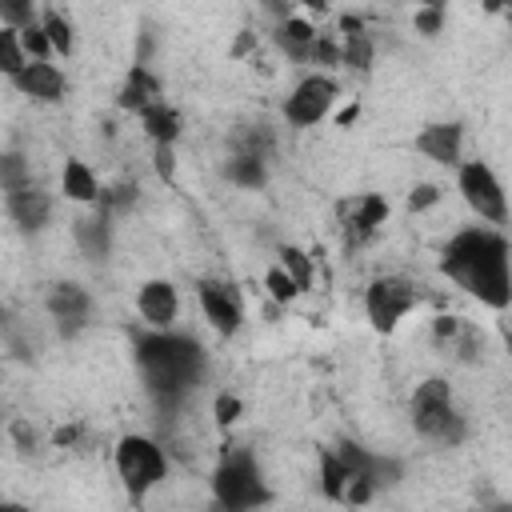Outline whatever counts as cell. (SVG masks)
<instances>
[{
    "label": "cell",
    "instance_id": "6da1fadb",
    "mask_svg": "<svg viewBox=\"0 0 512 512\" xmlns=\"http://www.w3.org/2000/svg\"><path fill=\"white\" fill-rule=\"evenodd\" d=\"M440 272L480 304L504 312L512 304V252L492 228H464L440 252Z\"/></svg>",
    "mask_w": 512,
    "mask_h": 512
},
{
    "label": "cell",
    "instance_id": "7a4b0ae2",
    "mask_svg": "<svg viewBox=\"0 0 512 512\" xmlns=\"http://www.w3.org/2000/svg\"><path fill=\"white\" fill-rule=\"evenodd\" d=\"M136 364L140 376L160 408H176L200 380H204V348L192 336L152 328L148 336H136Z\"/></svg>",
    "mask_w": 512,
    "mask_h": 512
},
{
    "label": "cell",
    "instance_id": "3957f363",
    "mask_svg": "<svg viewBox=\"0 0 512 512\" xmlns=\"http://www.w3.org/2000/svg\"><path fill=\"white\" fill-rule=\"evenodd\" d=\"M412 428H416L424 440L448 444V448H456V444L464 440L468 428H464V416L452 408V388H448V380L432 376V380L416 384V392H412Z\"/></svg>",
    "mask_w": 512,
    "mask_h": 512
},
{
    "label": "cell",
    "instance_id": "277c9868",
    "mask_svg": "<svg viewBox=\"0 0 512 512\" xmlns=\"http://www.w3.org/2000/svg\"><path fill=\"white\" fill-rule=\"evenodd\" d=\"M116 476H120V484H124V492L140 504L164 476H168V456H164V448L156 444V440H148V436H124L120 444H116Z\"/></svg>",
    "mask_w": 512,
    "mask_h": 512
},
{
    "label": "cell",
    "instance_id": "5b68a950",
    "mask_svg": "<svg viewBox=\"0 0 512 512\" xmlns=\"http://www.w3.org/2000/svg\"><path fill=\"white\" fill-rule=\"evenodd\" d=\"M212 496L228 512H244V508H256V504L272 500L268 488H264L260 464L248 452H236V456L220 460V468L212 472Z\"/></svg>",
    "mask_w": 512,
    "mask_h": 512
},
{
    "label": "cell",
    "instance_id": "8992f818",
    "mask_svg": "<svg viewBox=\"0 0 512 512\" xmlns=\"http://www.w3.org/2000/svg\"><path fill=\"white\" fill-rule=\"evenodd\" d=\"M456 184H460L464 204H468L480 220H492V224H504V220H508V196H504L496 172H492L484 160H468V164H460Z\"/></svg>",
    "mask_w": 512,
    "mask_h": 512
},
{
    "label": "cell",
    "instance_id": "52a82bcc",
    "mask_svg": "<svg viewBox=\"0 0 512 512\" xmlns=\"http://www.w3.org/2000/svg\"><path fill=\"white\" fill-rule=\"evenodd\" d=\"M412 308H416V288L400 276H380L364 292V312H368L376 332H392Z\"/></svg>",
    "mask_w": 512,
    "mask_h": 512
},
{
    "label": "cell",
    "instance_id": "ba28073f",
    "mask_svg": "<svg viewBox=\"0 0 512 512\" xmlns=\"http://www.w3.org/2000/svg\"><path fill=\"white\" fill-rule=\"evenodd\" d=\"M332 100H336V80L316 72V76H304V80L292 88V96L284 100V116H288V124L308 128V124H320V120L328 116Z\"/></svg>",
    "mask_w": 512,
    "mask_h": 512
},
{
    "label": "cell",
    "instance_id": "9c48e42d",
    "mask_svg": "<svg viewBox=\"0 0 512 512\" xmlns=\"http://www.w3.org/2000/svg\"><path fill=\"white\" fill-rule=\"evenodd\" d=\"M196 296H200V308H204L208 324H212L220 336L240 332L244 312H240V300H236V292H232L228 284H220V280H200Z\"/></svg>",
    "mask_w": 512,
    "mask_h": 512
},
{
    "label": "cell",
    "instance_id": "30bf717a",
    "mask_svg": "<svg viewBox=\"0 0 512 512\" xmlns=\"http://www.w3.org/2000/svg\"><path fill=\"white\" fill-rule=\"evenodd\" d=\"M48 316L56 320V328L64 332V336H72V332H80L84 324H88V316H92V296L80 288V284H56L52 292H48Z\"/></svg>",
    "mask_w": 512,
    "mask_h": 512
},
{
    "label": "cell",
    "instance_id": "8fae6325",
    "mask_svg": "<svg viewBox=\"0 0 512 512\" xmlns=\"http://www.w3.org/2000/svg\"><path fill=\"white\" fill-rule=\"evenodd\" d=\"M460 144H464V128L456 120H436V124L420 128V136H416V152L428 156L432 164H448V168H460Z\"/></svg>",
    "mask_w": 512,
    "mask_h": 512
},
{
    "label": "cell",
    "instance_id": "7c38bea8",
    "mask_svg": "<svg viewBox=\"0 0 512 512\" xmlns=\"http://www.w3.org/2000/svg\"><path fill=\"white\" fill-rule=\"evenodd\" d=\"M340 212H344L348 244H360V240H368V236L388 220V200L376 196V192H364V196H356V200H344Z\"/></svg>",
    "mask_w": 512,
    "mask_h": 512
},
{
    "label": "cell",
    "instance_id": "4fadbf2b",
    "mask_svg": "<svg viewBox=\"0 0 512 512\" xmlns=\"http://www.w3.org/2000/svg\"><path fill=\"white\" fill-rule=\"evenodd\" d=\"M24 96H32V100H40V104H56L60 96H64V72L56 68V64H48V60H28L24 64V72L12 80Z\"/></svg>",
    "mask_w": 512,
    "mask_h": 512
},
{
    "label": "cell",
    "instance_id": "5bb4252c",
    "mask_svg": "<svg viewBox=\"0 0 512 512\" xmlns=\"http://www.w3.org/2000/svg\"><path fill=\"white\" fill-rule=\"evenodd\" d=\"M4 200H8V216H12L24 232H40V228L48 224V216H52V200H48V192L36 188V184H24V188H16V192H4Z\"/></svg>",
    "mask_w": 512,
    "mask_h": 512
},
{
    "label": "cell",
    "instance_id": "9a60e30c",
    "mask_svg": "<svg viewBox=\"0 0 512 512\" xmlns=\"http://www.w3.org/2000/svg\"><path fill=\"white\" fill-rule=\"evenodd\" d=\"M136 308L152 328H172V320L180 312V296H176V288L168 280H148L140 288V296H136Z\"/></svg>",
    "mask_w": 512,
    "mask_h": 512
},
{
    "label": "cell",
    "instance_id": "2e32d148",
    "mask_svg": "<svg viewBox=\"0 0 512 512\" xmlns=\"http://www.w3.org/2000/svg\"><path fill=\"white\" fill-rule=\"evenodd\" d=\"M164 96V84H160V76H152V68L148 64H132L128 68V80H124V88H120V96H116V104L120 108H132V112H144L152 100H160Z\"/></svg>",
    "mask_w": 512,
    "mask_h": 512
},
{
    "label": "cell",
    "instance_id": "e0dca14e",
    "mask_svg": "<svg viewBox=\"0 0 512 512\" xmlns=\"http://www.w3.org/2000/svg\"><path fill=\"white\" fill-rule=\"evenodd\" d=\"M112 216L108 212H92V216H80L76 220V244L84 248V256H92V260H104L108 256V244H112V224H108Z\"/></svg>",
    "mask_w": 512,
    "mask_h": 512
},
{
    "label": "cell",
    "instance_id": "ac0fdd59",
    "mask_svg": "<svg viewBox=\"0 0 512 512\" xmlns=\"http://www.w3.org/2000/svg\"><path fill=\"white\" fill-rule=\"evenodd\" d=\"M276 44H280V52H288L292 60H308V52H312V44H316V28L308 24V20H300V16H288V20H280L276 24Z\"/></svg>",
    "mask_w": 512,
    "mask_h": 512
},
{
    "label": "cell",
    "instance_id": "d6986e66",
    "mask_svg": "<svg viewBox=\"0 0 512 512\" xmlns=\"http://www.w3.org/2000/svg\"><path fill=\"white\" fill-rule=\"evenodd\" d=\"M140 124H144V132H148L152 144H176V136H180V116H176V108H168L164 100H152V104L140 112Z\"/></svg>",
    "mask_w": 512,
    "mask_h": 512
},
{
    "label": "cell",
    "instance_id": "ffe728a7",
    "mask_svg": "<svg viewBox=\"0 0 512 512\" xmlns=\"http://www.w3.org/2000/svg\"><path fill=\"white\" fill-rule=\"evenodd\" d=\"M60 188H64V196L76 200V204H96V196H100L96 172H92L84 160H68V164H64V172H60Z\"/></svg>",
    "mask_w": 512,
    "mask_h": 512
},
{
    "label": "cell",
    "instance_id": "44dd1931",
    "mask_svg": "<svg viewBox=\"0 0 512 512\" xmlns=\"http://www.w3.org/2000/svg\"><path fill=\"white\" fill-rule=\"evenodd\" d=\"M224 176L240 188H264L268 184V168H264V156L256 152H236L228 164H224Z\"/></svg>",
    "mask_w": 512,
    "mask_h": 512
},
{
    "label": "cell",
    "instance_id": "7402d4cb",
    "mask_svg": "<svg viewBox=\"0 0 512 512\" xmlns=\"http://www.w3.org/2000/svg\"><path fill=\"white\" fill-rule=\"evenodd\" d=\"M348 480H352V468L340 460L336 448H324V452H320V488H324V496H328V500H344Z\"/></svg>",
    "mask_w": 512,
    "mask_h": 512
},
{
    "label": "cell",
    "instance_id": "603a6c76",
    "mask_svg": "<svg viewBox=\"0 0 512 512\" xmlns=\"http://www.w3.org/2000/svg\"><path fill=\"white\" fill-rule=\"evenodd\" d=\"M32 56L24 52V40H20V28H8L4 24V32H0V68H4V76L8 80H16L20 72H24V64H28Z\"/></svg>",
    "mask_w": 512,
    "mask_h": 512
},
{
    "label": "cell",
    "instance_id": "cb8c5ba5",
    "mask_svg": "<svg viewBox=\"0 0 512 512\" xmlns=\"http://www.w3.org/2000/svg\"><path fill=\"white\" fill-rule=\"evenodd\" d=\"M344 64L356 68L360 76L372 72V36L368 32H356V36H344Z\"/></svg>",
    "mask_w": 512,
    "mask_h": 512
},
{
    "label": "cell",
    "instance_id": "d4e9b609",
    "mask_svg": "<svg viewBox=\"0 0 512 512\" xmlns=\"http://www.w3.org/2000/svg\"><path fill=\"white\" fill-rule=\"evenodd\" d=\"M280 264L288 268V276L308 292L312 288V260H308V252L304 248H292V244H284L280 248Z\"/></svg>",
    "mask_w": 512,
    "mask_h": 512
},
{
    "label": "cell",
    "instance_id": "484cf974",
    "mask_svg": "<svg viewBox=\"0 0 512 512\" xmlns=\"http://www.w3.org/2000/svg\"><path fill=\"white\" fill-rule=\"evenodd\" d=\"M264 288H268V296H272V300H280V304H292V300L304 292V288H300V284L288 276V268H284V264H280V268H268Z\"/></svg>",
    "mask_w": 512,
    "mask_h": 512
},
{
    "label": "cell",
    "instance_id": "4316f807",
    "mask_svg": "<svg viewBox=\"0 0 512 512\" xmlns=\"http://www.w3.org/2000/svg\"><path fill=\"white\" fill-rule=\"evenodd\" d=\"M0 184H4V192H16V188L32 184V172H28V164H24L20 152H8V156L0 160Z\"/></svg>",
    "mask_w": 512,
    "mask_h": 512
},
{
    "label": "cell",
    "instance_id": "83f0119b",
    "mask_svg": "<svg viewBox=\"0 0 512 512\" xmlns=\"http://www.w3.org/2000/svg\"><path fill=\"white\" fill-rule=\"evenodd\" d=\"M44 32H48V40H52V48H56V56H68L72 52V24L60 16V12H44Z\"/></svg>",
    "mask_w": 512,
    "mask_h": 512
},
{
    "label": "cell",
    "instance_id": "f1b7e54d",
    "mask_svg": "<svg viewBox=\"0 0 512 512\" xmlns=\"http://www.w3.org/2000/svg\"><path fill=\"white\" fill-rule=\"evenodd\" d=\"M0 20L8 28H32L36 24V4L32 0H0Z\"/></svg>",
    "mask_w": 512,
    "mask_h": 512
},
{
    "label": "cell",
    "instance_id": "f546056e",
    "mask_svg": "<svg viewBox=\"0 0 512 512\" xmlns=\"http://www.w3.org/2000/svg\"><path fill=\"white\" fill-rule=\"evenodd\" d=\"M20 40H24V52L32 56V60H48L56 48H52V40H48V32H44V24H32V28H20Z\"/></svg>",
    "mask_w": 512,
    "mask_h": 512
},
{
    "label": "cell",
    "instance_id": "4dcf8cb0",
    "mask_svg": "<svg viewBox=\"0 0 512 512\" xmlns=\"http://www.w3.org/2000/svg\"><path fill=\"white\" fill-rule=\"evenodd\" d=\"M308 60H312V64H324V68H332V64H344V48H340L332 36H316V44H312Z\"/></svg>",
    "mask_w": 512,
    "mask_h": 512
},
{
    "label": "cell",
    "instance_id": "1f68e13d",
    "mask_svg": "<svg viewBox=\"0 0 512 512\" xmlns=\"http://www.w3.org/2000/svg\"><path fill=\"white\" fill-rule=\"evenodd\" d=\"M240 412H244V404H240L232 392H220V396H216V404H212V416H216V424H220V428L236 424V420H240Z\"/></svg>",
    "mask_w": 512,
    "mask_h": 512
},
{
    "label": "cell",
    "instance_id": "d6a6232c",
    "mask_svg": "<svg viewBox=\"0 0 512 512\" xmlns=\"http://www.w3.org/2000/svg\"><path fill=\"white\" fill-rule=\"evenodd\" d=\"M412 28L420 32V36H440V28H444V8H416V20H412Z\"/></svg>",
    "mask_w": 512,
    "mask_h": 512
},
{
    "label": "cell",
    "instance_id": "836d02e7",
    "mask_svg": "<svg viewBox=\"0 0 512 512\" xmlns=\"http://www.w3.org/2000/svg\"><path fill=\"white\" fill-rule=\"evenodd\" d=\"M152 172H156L164 184L176 180V152H172V144H156V152H152Z\"/></svg>",
    "mask_w": 512,
    "mask_h": 512
},
{
    "label": "cell",
    "instance_id": "e575fe53",
    "mask_svg": "<svg viewBox=\"0 0 512 512\" xmlns=\"http://www.w3.org/2000/svg\"><path fill=\"white\" fill-rule=\"evenodd\" d=\"M456 348H460V360H476L480 356V348H484V340H480V332L472 328V324H460V332H456V340H452Z\"/></svg>",
    "mask_w": 512,
    "mask_h": 512
},
{
    "label": "cell",
    "instance_id": "d590c367",
    "mask_svg": "<svg viewBox=\"0 0 512 512\" xmlns=\"http://www.w3.org/2000/svg\"><path fill=\"white\" fill-rule=\"evenodd\" d=\"M436 200H440V188L436 184H416L408 192V212H428Z\"/></svg>",
    "mask_w": 512,
    "mask_h": 512
},
{
    "label": "cell",
    "instance_id": "8d00e7d4",
    "mask_svg": "<svg viewBox=\"0 0 512 512\" xmlns=\"http://www.w3.org/2000/svg\"><path fill=\"white\" fill-rule=\"evenodd\" d=\"M460 324H464V320H456V316H436V320H432V336H436V344H452L456 332H460Z\"/></svg>",
    "mask_w": 512,
    "mask_h": 512
},
{
    "label": "cell",
    "instance_id": "74e56055",
    "mask_svg": "<svg viewBox=\"0 0 512 512\" xmlns=\"http://www.w3.org/2000/svg\"><path fill=\"white\" fill-rule=\"evenodd\" d=\"M264 12L280 24V20H288V16H292V4H288V0H264Z\"/></svg>",
    "mask_w": 512,
    "mask_h": 512
},
{
    "label": "cell",
    "instance_id": "f35d334b",
    "mask_svg": "<svg viewBox=\"0 0 512 512\" xmlns=\"http://www.w3.org/2000/svg\"><path fill=\"white\" fill-rule=\"evenodd\" d=\"M252 44H256V32H252V28H240V36H236V48H232V56H248V52H252Z\"/></svg>",
    "mask_w": 512,
    "mask_h": 512
},
{
    "label": "cell",
    "instance_id": "ab89813d",
    "mask_svg": "<svg viewBox=\"0 0 512 512\" xmlns=\"http://www.w3.org/2000/svg\"><path fill=\"white\" fill-rule=\"evenodd\" d=\"M12 436L20 440V448H24V452H28V448H32V440H36V436H32V428H28L24 420H12Z\"/></svg>",
    "mask_w": 512,
    "mask_h": 512
},
{
    "label": "cell",
    "instance_id": "60d3db41",
    "mask_svg": "<svg viewBox=\"0 0 512 512\" xmlns=\"http://www.w3.org/2000/svg\"><path fill=\"white\" fill-rule=\"evenodd\" d=\"M340 32H344V36H356V32H364V20L352 16V12H344V16H340Z\"/></svg>",
    "mask_w": 512,
    "mask_h": 512
},
{
    "label": "cell",
    "instance_id": "b9f144b4",
    "mask_svg": "<svg viewBox=\"0 0 512 512\" xmlns=\"http://www.w3.org/2000/svg\"><path fill=\"white\" fill-rule=\"evenodd\" d=\"M356 116H360V108L352 104V108H344V112L336 116V124H340V128H348V124H356Z\"/></svg>",
    "mask_w": 512,
    "mask_h": 512
},
{
    "label": "cell",
    "instance_id": "7bdbcfd3",
    "mask_svg": "<svg viewBox=\"0 0 512 512\" xmlns=\"http://www.w3.org/2000/svg\"><path fill=\"white\" fill-rule=\"evenodd\" d=\"M500 336H504V344H508V352H512V316L500 320Z\"/></svg>",
    "mask_w": 512,
    "mask_h": 512
},
{
    "label": "cell",
    "instance_id": "ee69618b",
    "mask_svg": "<svg viewBox=\"0 0 512 512\" xmlns=\"http://www.w3.org/2000/svg\"><path fill=\"white\" fill-rule=\"evenodd\" d=\"M300 4H304L308 12H324V8H328V0H300Z\"/></svg>",
    "mask_w": 512,
    "mask_h": 512
},
{
    "label": "cell",
    "instance_id": "f6af8a7d",
    "mask_svg": "<svg viewBox=\"0 0 512 512\" xmlns=\"http://www.w3.org/2000/svg\"><path fill=\"white\" fill-rule=\"evenodd\" d=\"M484 12H504V0H484Z\"/></svg>",
    "mask_w": 512,
    "mask_h": 512
},
{
    "label": "cell",
    "instance_id": "bcb514c9",
    "mask_svg": "<svg viewBox=\"0 0 512 512\" xmlns=\"http://www.w3.org/2000/svg\"><path fill=\"white\" fill-rule=\"evenodd\" d=\"M448 0H420V8H444Z\"/></svg>",
    "mask_w": 512,
    "mask_h": 512
},
{
    "label": "cell",
    "instance_id": "7dc6e473",
    "mask_svg": "<svg viewBox=\"0 0 512 512\" xmlns=\"http://www.w3.org/2000/svg\"><path fill=\"white\" fill-rule=\"evenodd\" d=\"M504 8H508V12H512V0H504Z\"/></svg>",
    "mask_w": 512,
    "mask_h": 512
}]
</instances>
